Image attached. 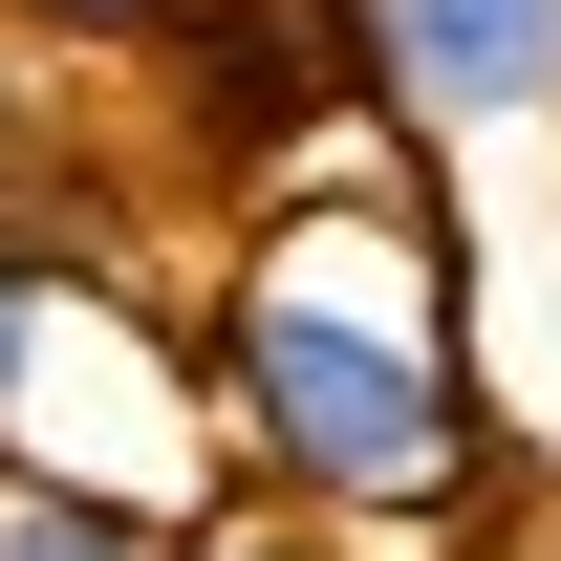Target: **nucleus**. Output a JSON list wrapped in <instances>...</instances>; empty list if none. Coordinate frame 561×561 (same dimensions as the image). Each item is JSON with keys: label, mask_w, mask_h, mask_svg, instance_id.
<instances>
[{"label": "nucleus", "mask_w": 561, "mask_h": 561, "mask_svg": "<svg viewBox=\"0 0 561 561\" xmlns=\"http://www.w3.org/2000/svg\"><path fill=\"white\" fill-rule=\"evenodd\" d=\"M195 389H216V432H238V476H280V496H324V518H454L476 496V389H454V346H432L411 302H324V260H238L195 302Z\"/></svg>", "instance_id": "1"}, {"label": "nucleus", "mask_w": 561, "mask_h": 561, "mask_svg": "<svg viewBox=\"0 0 561 561\" xmlns=\"http://www.w3.org/2000/svg\"><path fill=\"white\" fill-rule=\"evenodd\" d=\"M346 22V87L367 130H518V108H561V0H324Z\"/></svg>", "instance_id": "2"}, {"label": "nucleus", "mask_w": 561, "mask_h": 561, "mask_svg": "<svg viewBox=\"0 0 561 561\" xmlns=\"http://www.w3.org/2000/svg\"><path fill=\"white\" fill-rule=\"evenodd\" d=\"M0 561H173V518H130V496L22 476V454H0Z\"/></svg>", "instance_id": "3"}, {"label": "nucleus", "mask_w": 561, "mask_h": 561, "mask_svg": "<svg viewBox=\"0 0 561 561\" xmlns=\"http://www.w3.org/2000/svg\"><path fill=\"white\" fill-rule=\"evenodd\" d=\"M173 561H367V518H324V496H280V476H238V496H216V518H195Z\"/></svg>", "instance_id": "4"}, {"label": "nucleus", "mask_w": 561, "mask_h": 561, "mask_svg": "<svg viewBox=\"0 0 561 561\" xmlns=\"http://www.w3.org/2000/svg\"><path fill=\"white\" fill-rule=\"evenodd\" d=\"M0 22H44V44H173L195 0H0Z\"/></svg>", "instance_id": "5"}, {"label": "nucleus", "mask_w": 561, "mask_h": 561, "mask_svg": "<svg viewBox=\"0 0 561 561\" xmlns=\"http://www.w3.org/2000/svg\"><path fill=\"white\" fill-rule=\"evenodd\" d=\"M22 367H44V260H0V411H22Z\"/></svg>", "instance_id": "6"}]
</instances>
